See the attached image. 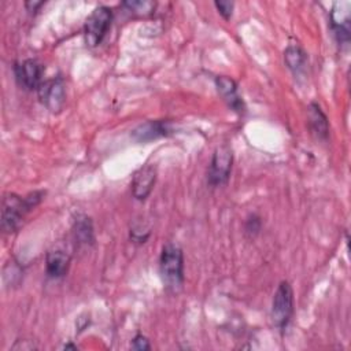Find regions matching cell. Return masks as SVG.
<instances>
[{"label": "cell", "instance_id": "cell-12", "mask_svg": "<svg viewBox=\"0 0 351 351\" xmlns=\"http://www.w3.org/2000/svg\"><path fill=\"white\" fill-rule=\"evenodd\" d=\"M70 266V255L63 250L49 251L45 258V273L51 278H62Z\"/></svg>", "mask_w": 351, "mask_h": 351}, {"label": "cell", "instance_id": "cell-19", "mask_svg": "<svg viewBox=\"0 0 351 351\" xmlns=\"http://www.w3.org/2000/svg\"><path fill=\"white\" fill-rule=\"evenodd\" d=\"M132 348L138 350V351H144V350H151V344L148 341V339L143 335H136L132 340Z\"/></svg>", "mask_w": 351, "mask_h": 351}, {"label": "cell", "instance_id": "cell-10", "mask_svg": "<svg viewBox=\"0 0 351 351\" xmlns=\"http://www.w3.org/2000/svg\"><path fill=\"white\" fill-rule=\"evenodd\" d=\"M173 133L171 122L156 119V121H147L141 125H138L132 132V137L138 143H145L151 140H156L159 137H165Z\"/></svg>", "mask_w": 351, "mask_h": 351}, {"label": "cell", "instance_id": "cell-5", "mask_svg": "<svg viewBox=\"0 0 351 351\" xmlns=\"http://www.w3.org/2000/svg\"><path fill=\"white\" fill-rule=\"evenodd\" d=\"M233 163L232 148L228 144H222L215 148L207 174V182L211 186H221L229 181Z\"/></svg>", "mask_w": 351, "mask_h": 351}, {"label": "cell", "instance_id": "cell-4", "mask_svg": "<svg viewBox=\"0 0 351 351\" xmlns=\"http://www.w3.org/2000/svg\"><path fill=\"white\" fill-rule=\"evenodd\" d=\"M271 319L281 332L288 326L293 314V289L288 281H281L271 302Z\"/></svg>", "mask_w": 351, "mask_h": 351}, {"label": "cell", "instance_id": "cell-2", "mask_svg": "<svg viewBox=\"0 0 351 351\" xmlns=\"http://www.w3.org/2000/svg\"><path fill=\"white\" fill-rule=\"evenodd\" d=\"M159 271L165 287L177 292L184 284V254L182 250L173 243L163 245L159 256Z\"/></svg>", "mask_w": 351, "mask_h": 351}, {"label": "cell", "instance_id": "cell-17", "mask_svg": "<svg viewBox=\"0 0 351 351\" xmlns=\"http://www.w3.org/2000/svg\"><path fill=\"white\" fill-rule=\"evenodd\" d=\"M261 228H262V221H261V218L256 214L250 215L248 219L245 221V233L250 234L251 237L258 234Z\"/></svg>", "mask_w": 351, "mask_h": 351}, {"label": "cell", "instance_id": "cell-3", "mask_svg": "<svg viewBox=\"0 0 351 351\" xmlns=\"http://www.w3.org/2000/svg\"><path fill=\"white\" fill-rule=\"evenodd\" d=\"M112 22V10L107 5L96 7L84 25V38L88 47L99 45L106 37Z\"/></svg>", "mask_w": 351, "mask_h": 351}, {"label": "cell", "instance_id": "cell-16", "mask_svg": "<svg viewBox=\"0 0 351 351\" xmlns=\"http://www.w3.org/2000/svg\"><path fill=\"white\" fill-rule=\"evenodd\" d=\"M122 5L133 12V14H137V15H149L154 8H155V3L152 1H123Z\"/></svg>", "mask_w": 351, "mask_h": 351}, {"label": "cell", "instance_id": "cell-7", "mask_svg": "<svg viewBox=\"0 0 351 351\" xmlns=\"http://www.w3.org/2000/svg\"><path fill=\"white\" fill-rule=\"evenodd\" d=\"M40 101L53 114L60 112L66 103V90L62 78H52L41 82L37 89Z\"/></svg>", "mask_w": 351, "mask_h": 351}, {"label": "cell", "instance_id": "cell-20", "mask_svg": "<svg viewBox=\"0 0 351 351\" xmlns=\"http://www.w3.org/2000/svg\"><path fill=\"white\" fill-rule=\"evenodd\" d=\"M25 5H26L27 11H37V8L43 5V1H26Z\"/></svg>", "mask_w": 351, "mask_h": 351}, {"label": "cell", "instance_id": "cell-6", "mask_svg": "<svg viewBox=\"0 0 351 351\" xmlns=\"http://www.w3.org/2000/svg\"><path fill=\"white\" fill-rule=\"evenodd\" d=\"M351 3L336 1L329 14L330 29L339 44H348L351 37Z\"/></svg>", "mask_w": 351, "mask_h": 351}, {"label": "cell", "instance_id": "cell-1", "mask_svg": "<svg viewBox=\"0 0 351 351\" xmlns=\"http://www.w3.org/2000/svg\"><path fill=\"white\" fill-rule=\"evenodd\" d=\"M44 191H34L26 196L5 193L1 200V230L4 233L16 232L25 217L43 200Z\"/></svg>", "mask_w": 351, "mask_h": 351}, {"label": "cell", "instance_id": "cell-11", "mask_svg": "<svg viewBox=\"0 0 351 351\" xmlns=\"http://www.w3.org/2000/svg\"><path fill=\"white\" fill-rule=\"evenodd\" d=\"M215 86L218 93L221 95V97L223 99V101L228 104L230 110H233L237 114L244 112L245 106L241 96L239 95L237 84L234 82V80L225 75H219L215 78Z\"/></svg>", "mask_w": 351, "mask_h": 351}, {"label": "cell", "instance_id": "cell-15", "mask_svg": "<svg viewBox=\"0 0 351 351\" xmlns=\"http://www.w3.org/2000/svg\"><path fill=\"white\" fill-rule=\"evenodd\" d=\"M74 237L78 244H92L95 237H93V226L92 221L86 215H77L74 221Z\"/></svg>", "mask_w": 351, "mask_h": 351}, {"label": "cell", "instance_id": "cell-18", "mask_svg": "<svg viewBox=\"0 0 351 351\" xmlns=\"http://www.w3.org/2000/svg\"><path fill=\"white\" fill-rule=\"evenodd\" d=\"M215 8L218 10V12L222 15V18L225 21H229L232 18L233 14V8H234V3L233 1H214Z\"/></svg>", "mask_w": 351, "mask_h": 351}, {"label": "cell", "instance_id": "cell-21", "mask_svg": "<svg viewBox=\"0 0 351 351\" xmlns=\"http://www.w3.org/2000/svg\"><path fill=\"white\" fill-rule=\"evenodd\" d=\"M63 348H73V350H75L77 347L75 346H73V344H64V347Z\"/></svg>", "mask_w": 351, "mask_h": 351}, {"label": "cell", "instance_id": "cell-14", "mask_svg": "<svg viewBox=\"0 0 351 351\" xmlns=\"http://www.w3.org/2000/svg\"><path fill=\"white\" fill-rule=\"evenodd\" d=\"M284 60H285V64L288 66V69L293 74H300L306 69L307 55L299 45L291 44L284 51Z\"/></svg>", "mask_w": 351, "mask_h": 351}, {"label": "cell", "instance_id": "cell-8", "mask_svg": "<svg viewBox=\"0 0 351 351\" xmlns=\"http://www.w3.org/2000/svg\"><path fill=\"white\" fill-rule=\"evenodd\" d=\"M14 71L18 84L26 90H37L43 82V66L36 59H25L16 63Z\"/></svg>", "mask_w": 351, "mask_h": 351}, {"label": "cell", "instance_id": "cell-9", "mask_svg": "<svg viewBox=\"0 0 351 351\" xmlns=\"http://www.w3.org/2000/svg\"><path fill=\"white\" fill-rule=\"evenodd\" d=\"M156 181V167L154 165H144L132 178V195L136 200H145L151 193Z\"/></svg>", "mask_w": 351, "mask_h": 351}, {"label": "cell", "instance_id": "cell-13", "mask_svg": "<svg viewBox=\"0 0 351 351\" xmlns=\"http://www.w3.org/2000/svg\"><path fill=\"white\" fill-rule=\"evenodd\" d=\"M308 125H310L311 132L319 140H326L328 133H329L328 118L317 103H311L308 106Z\"/></svg>", "mask_w": 351, "mask_h": 351}]
</instances>
